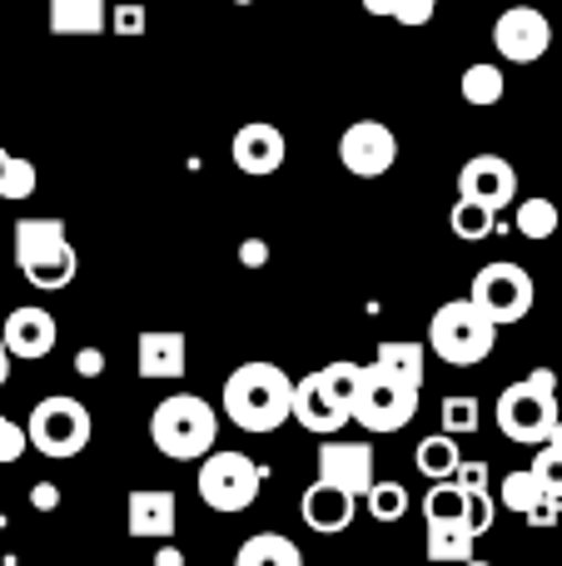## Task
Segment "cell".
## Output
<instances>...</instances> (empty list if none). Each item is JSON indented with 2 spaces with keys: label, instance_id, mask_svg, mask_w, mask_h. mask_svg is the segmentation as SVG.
Masks as SVG:
<instances>
[{
  "label": "cell",
  "instance_id": "6da1fadb",
  "mask_svg": "<svg viewBox=\"0 0 562 566\" xmlns=\"http://www.w3.org/2000/svg\"><path fill=\"white\" fill-rule=\"evenodd\" d=\"M225 418L239 432H274L294 418V378L279 363H239L225 378Z\"/></svg>",
  "mask_w": 562,
  "mask_h": 566
},
{
  "label": "cell",
  "instance_id": "7a4b0ae2",
  "mask_svg": "<svg viewBox=\"0 0 562 566\" xmlns=\"http://www.w3.org/2000/svg\"><path fill=\"white\" fill-rule=\"evenodd\" d=\"M498 432H503L508 442H523V448H543L548 438H553V428L562 422L558 412V373L553 368H533L528 378L508 382L503 392H498Z\"/></svg>",
  "mask_w": 562,
  "mask_h": 566
},
{
  "label": "cell",
  "instance_id": "3957f363",
  "mask_svg": "<svg viewBox=\"0 0 562 566\" xmlns=\"http://www.w3.org/2000/svg\"><path fill=\"white\" fill-rule=\"evenodd\" d=\"M215 438H219V412L199 392H175V398H165L149 412V442L175 462L209 458Z\"/></svg>",
  "mask_w": 562,
  "mask_h": 566
},
{
  "label": "cell",
  "instance_id": "277c9868",
  "mask_svg": "<svg viewBox=\"0 0 562 566\" xmlns=\"http://www.w3.org/2000/svg\"><path fill=\"white\" fill-rule=\"evenodd\" d=\"M15 269L30 289L55 293L75 283L80 254L70 249V234L60 219H20L15 224Z\"/></svg>",
  "mask_w": 562,
  "mask_h": 566
},
{
  "label": "cell",
  "instance_id": "5b68a950",
  "mask_svg": "<svg viewBox=\"0 0 562 566\" xmlns=\"http://www.w3.org/2000/svg\"><path fill=\"white\" fill-rule=\"evenodd\" d=\"M428 348L444 363H454V368H478L498 348V323L473 298L438 303V313L428 318Z\"/></svg>",
  "mask_w": 562,
  "mask_h": 566
},
{
  "label": "cell",
  "instance_id": "8992f818",
  "mask_svg": "<svg viewBox=\"0 0 562 566\" xmlns=\"http://www.w3.org/2000/svg\"><path fill=\"white\" fill-rule=\"evenodd\" d=\"M30 448L40 452V458H80V452L90 448V438H95V422H90V408L80 398H65V392H55V398H40L35 408H30Z\"/></svg>",
  "mask_w": 562,
  "mask_h": 566
},
{
  "label": "cell",
  "instance_id": "52a82bcc",
  "mask_svg": "<svg viewBox=\"0 0 562 566\" xmlns=\"http://www.w3.org/2000/svg\"><path fill=\"white\" fill-rule=\"evenodd\" d=\"M264 492V468L249 452H209L199 462V502L209 512H244Z\"/></svg>",
  "mask_w": 562,
  "mask_h": 566
},
{
  "label": "cell",
  "instance_id": "ba28073f",
  "mask_svg": "<svg viewBox=\"0 0 562 566\" xmlns=\"http://www.w3.org/2000/svg\"><path fill=\"white\" fill-rule=\"evenodd\" d=\"M468 298L488 313V318L503 328V323H523L538 303V289H533V274L523 264H508V259H493L473 274V289Z\"/></svg>",
  "mask_w": 562,
  "mask_h": 566
},
{
  "label": "cell",
  "instance_id": "9c48e42d",
  "mask_svg": "<svg viewBox=\"0 0 562 566\" xmlns=\"http://www.w3.org/2000/svg\"><path fill=\"white\" fill-rule=\"evenodd\" d=\"M418 418V388L394 373L374 368L368 363V378H364V392L354 402V422L368 432H404L408 422Z\"/></svg>",
  "mask_w": 562,
  "mask_h": 566
},
{
  "label": "cell",
  "instance_id": "30bf717a",
  "mask_svg": "<svg viewBox=\"0 0 562 566\" xmlns=\"http://www.w3.org/2000/svg\"><path fill=\"white\" fill-rule=\"evenodd\" d=\"M394 159H398V135L388 125H378V119H358V125H348L339 135V165L358 179L388 175Z\"/></svg>",
  "mask_w": 562,
  "mask_h": 566
},
{
  "label": "cell",
  "instance_id": "8fae6325",
  "mask_svg": "<svg viewBox=\"0 0 562 566\" xmlns=\"http://www.w3.org/2000/svg\"><path fill=\"white\" fill-rule=\"evenodd\" d=\"M493 45L503 60H513V65H533V60L548 55V45H553V25H548V15L538 6H508L503 15L493 20Z\"/></svg>",
  "mask_w": 562,
  "mask_h": 566
},
{
  "label": "cell",
  "instance_id": "7c38bea8",
  "mask_svg": "<svg viewBox=\"0 0 562 566\" xmlns=\"http://www.w3.org/2000/svg\"><path fill=\"white\" fill-rule=\"evenodd\" d=\"M458 199H473V205L498 214L518 199V169L503 155H473L458 169Z\"/></svg>",
  "mask_w": 562,
  "mask_h": 566
},
{
  "label": "cell",
  "instance_id": "4fadbf2b",
  "mask_svg": "<svg viewBox=\"0 0 562 566\" xmlns=\"http://www.w3.org/2000/svg\"><path fill=\"white\" fill-rule=\"evenodd\" d=\"M0 338H6V348L15 353V358H25V363L50 358V353H55V338H60L55 313L40 308V303H20V308L6 313V328H0Z\"/></svg>",
  "mask_w": 562,
  "mask_h": 566
},
{
  "label": "cell",
  "instance_id": "5bb4252c",
  "mask_svg": "<svg viewBox=\"0 0 562 566\" xmlns=\"http://www.w3.org/2000/svg\"><path fill=\"white\" fill-rule=\"evenodd\" d=\"M319 478L334 482V488L354 492V497H368V488H374V448L368 442H339L329 438L324 452H319Z\"/></svg>",
  "mask_w": 562,
  "mask_h": 566
},
{
  "label": "cell",
  "instance_id": "9a60e30c",
  "mask_svg": "<svg viewBox=\"0 0 562 566\" xmlns=\"http://www.w3.org/2000/svg\"><path fill=\"white\" fill-rule=\"evenodd\" d=\"M229 155H235V165L244 169V175L264 179V175H274V169L289 159V139L279 135V125H264V119H254V125H239Z\"/></svg>",
  "mask_w": 562,
  "mask_h": 566
},
{
  "label": "cell",
  "instance_id": "2e32d148",
  "mask_svg": "<svg viewBox=\"0 0 562 566\" xmlns=\"http://www.w3.org/2000/svg\"><path fill=\"white\" fill-rule=\"evenodd\" d=\"M354 512H358L354 492L334 488V482H324V478H319L314 488L299 497V517H304V527L319 532V537H339V532L354 522Z\"/></svg>",
  "mask_w": 562,
  "mask_h": 566
},
{
  "label": "cell",
  "instance_id": "e0dca14e",
  "mask_svg": "<svg viewBox=\"0 0 562 566\" xmlns=\"http://www.w3.org/2000/svg\"><path fill=\"white\" fill-rule=\"evenodd\" d=\"M185 363H189L185 333H139V343H135V368H139V378H149V382H175V378H185Z\"/></svg>",
  "mask_w": 562,
  "mask_h": 566
},
{
  "label": "cell",
  "instance_id": "ac0fdd59",
  "mask_svg": "<svg viewBox=\"0 0 562 566\" xmlns=\"http://www.w3.org/2000/svg\"><path fill=\"white\" fill-rule=\"evenodd\" d=\"M125 527H129V537L169 542V537H175V527H179V502H175V492H129Z\"/></svg>",
  "mask_w": 562,
  "mask_h": 566
},
{
  "label": "cell",
  "instance_id": "d6986e66",
  "mask_svg": "<svg viewBox=\"0 0 562 566\" xmlns=\"http://www.w3.org/2000/svg\"><path fill=\"white\" fill-rule=\"evenodd\" d=\"M294 422L304 432H314V438H334L344 422H354L344 408H339L334 398H329V388L319 382V373L314 378H299L294 382Z\"/></svg>",
  "mask_w": 562,
  "mask_h": 566
},
{
  "label": "cell",
  "instance_id": "ffe728a7",
  "mask_svg": "<svg viewBox=\"0 0 562 566\" xmlns=\"http://www.w3.org/2000/svg\"><path fill=\"white\" fill-rule=\"evenodd\" d=\"M473 547H478V532L468 522H428V562L434 566H464L473 562Z\"/></svg>",
  "mask_w": 562,
  "mask_h": 566
},
{
  "label": "cell",
  "instance_id": "44dd1931",
  "mask_svg": "<svg viewBox=\"0 0 562 566\" xmlns=\"http://www.w3.org/2000/svg\"><path fill=\"white\" fill-rule=\"evenodd\" d=\"M110 25V0H50L55 35H100Z\"/></svg>",
  "mask_w": 562,
  "mask_h": 566
},
{
  "label": "cell",
  "instance_id": "7402d4cb",
  "mask_svg": "<svg viewBox=\"0 0 562 566\" xmlns=\"http://www.w3.org/2000/svg\"><path fill=\"white\" fill-rule=\"evenodd\" d=\"M424 363H428L424 343H394V338H384V343H378V353H374V368L394 373V378L414 382V388H424Z\"/></svg>",
  "mask_w": 562,
  "mask_h": 566
},
{
  "label": "cell",
  "instance_id": "603a6c76",
  "mask_svg": "<svg viewBox=\"0 0 562 566\" xmlns=\"http://www.w3.org/2000/svg\"><path fill=\"white\" fill-rule=\"evenodd\" d=\"M235 566H304V552L289 537H279V532H259V537H249L239 547Z\"/></svg>",
  "mask_w": 562,
  "mask_h": 566
},
{
  "label": "cell",
  "instance_id": "cb8c5ba5",
  "mask_svg": "<svg viewBox=\"0 0 562 566\" xmlns=\"http://www.w3.org/2000/svg\"><path fill=\"white\" fill-rule=\"evenodd\" d=\"M414 462H418V472H424L428 482H444V478H454V472L464 468L454 432H434V438H424L418 442V452H414Z\"/></svg>",
  "mask_w": 562,
  "mask_h": 566
},
{
  "label": "cell",
  "instance_id": "d4e9b609",
  "mask_svg": "<svg viewBox=\"0 0 562 566\" xmlns=\"http://www.w3.org/2000/svg\"><path fill=\"white\" fill-rule=\"evenodd\" d=\"M498 502H503L508 512H518V517H533V512L548 502V488L538 482L533 468H518V472H508V478H503V492H498Z\"/></svg>",
  "mask_w": 562,
  "mask_h": 566
},
{
  "label": "cell",
  "instance_id": "484cf974",
  "mask_svg": "<svg viewBox=\"0 0 562 566\" xmlns=\"http://www.w3.org/2000/svg\"><path fill=\"white\" fill-rule=\"evenodd\" d=\"M364 378H368V368H358V363H348V358L319 368V382H324L329 398H334L348 418H354V402H358V392H364Z\"/></svg>",
  "mask_w": 562,
  "mask_h": 566
},
{
  "label": "cell",
  "instance_id": "4316f807",
  "mask_svg": "<svg viewBox=\"0 0 562 566\" xmlns=\"http://www.w3.org/2000/svg\"><path fill=\"white\" fill-rule=\"evenodd\" d=\"M424 522H468V492L458 488V478L428 482V492H424Z\"/></svg>",
  "mask_w": 562,
  "mask_h": 566
},
{
  "label": "cell",
  "instance_id": "83f0119b",
  "mask_svg": "<svg viewBox=\"0 0 562 566\" xmlns=\"http://www.w3.org/2000/svg\"><path fill=\"white\" fill-rule=\"evenodd\" d=\"M458 95L468 99V105H498V99L508 95V80L498 65H488V60H478V65L464 70V80H458Z\"/></svg>",
  "mask_w": 562,
  "mask_h": 566
},
{
  "label": "cell",
  "instance_id": "f1b7e54d",
  "mask_svg": "<svg viewBox=\"0 0 562 566\" xmlns=\"http://www.w3.org/2000/svg\"><path fill=\"white\" fill-rule=\"evenodd\" d=\"M513 224H518V234H523V239L543 244V239L558 234V205H553V199H543V195L523 199V205H518V214H513Z\"/></svg>",
  "mask_w": 562,
  "mask_h": 566
},
{
  "label": "cell",
  "instance_id": "f546056e",
  "mask_svg": "<svg viewBox=\"0 0 562 566\" xmlns=\"http://www.w3.org/2000/svg\"><path fill=\"white\" fill-rule=\"evenodd\" d=\"M448 224H454V234L464 239V244H478V239H488L498 229V214L483 205H473V199H458L454 214H448Z\"/></svg>",
  "mask_w": 562,
  "mask_h": 566
},
{
  "label": "cell",
  "instance_id": "4dcf8cb0",
  "mask_svg": "<svg viewBox=\"0 0 562 566\" xmlns=\"http://www.w3.org/2000/svg\"><path fill=\"white\" fill-rule=\"evenodd\" d=\"M368 512H374V522H404L408 488L404 482H374V488H368Z\"/></svg>",
  "mask_w": 562,
  "mask_h": 566
},
{
  "label": "cell",
  "instance_id": "1f68e13d",
  "mask_svg": "<svg viewBox=\"0 0 562 566\" xmlns=\"http://www.w3.org/2000/svg\"><path fill=\"white\" fill-rule=\"evenodd\" d=\"M438 428L454 432V438H464V432H478V398H464V392L444 398V402H438Z\"/></svg>",
  "mask_w": 562,
  "mask_h": 566
},
{
  "label": "cell",
  "instance_id": "d6a6232c",
  "mask_svg": "<svg viewBox=\"0 0 562 566\" xmlns=\"http://www.w3.org/2000/svg\"><path fill=\"white\" fill-rule=\"evenodd\" d=\"M35 165L30 159H20V155H10V169H6V179H0V199H10V205H20V199H30L35 195Z\"/></svg>",
  "mask_w": 562,
  "mask_h": 566
},
{
  "label": "cell",
  "instance_id": "836d02e7",
  "mask_svg": "<svg viewBox=\"0 0 562 566\" xmlns=\"http://www.w3.org/2000/svg\"><path fill=\"white\" fill-rule=\"evenodd\" d=\"M528 468L538 472V482L548 488V497H562V442H543Z\"/></svg>",
  "mask_w": 562,
  "mask_h": 566
},
{
  "label": "cell",
  "instance_id": "e575fe53",
  "mask_svg": "<svg viewBox=\"0 0 562 566\" xmlns=\"http://www.w3.org/2000/svg\"><path fill=\"white\" fill-rule=\"evenodd\" d=\"M25 452H30V432L20 422L0 418V462H20Z\"/></svg>",
  "mask_w": 562,
  "mask_h": 566
},
{
  "label": "cell",
  "instance_id": "d590c367",
  "mask_svg": "<svg viewBox=\"0 0 562 566\" xmlns=\"http://www.w3.org/2000/svg\"><path fill=\"white\" fill-rule=\"evenodd\" d=\"M493 517H498V502L493 492H468V527L483 537V532H493Z\"/></svg>",
  "mask_w": 562,
  "mask_h": 566
},
{
  "label": "cell",
  "instance_id": "8d00e7d4",
  "mask_svg": "<svg viewBox=\"0 0 562 566\" xmlns=\"http://www.w3.org/2000/svg\"><path fill=\"white\" fill-rule=\"evenodd\" d=\"M145 25H149L145 6H115L110 10V30H115V35H145Z\"/></svg>",
  "mask_w": 562,
  "mask_h": 566
},
{
  "label": "cell",
  "instance_id": "74e56055",
  "mask_svg": "<svg viewBox=\"0 0 562 566\" xmlns=\"http://www.w3.org/2000/svg\"><path fill=\"white\" fill-rule=\"evenodd\" d=\"M434 10H438V0H398V10H394V20L398 25H428L434 20Z\"/></svg>",
  "mask_w": 562,
  "mask_h": 566
},
{
  "label": "cell",
  "instance_id": "f35d334b",
  "mask_svg": "<svg viewBox=\"0 0 562 566\" xmlns=\"http://www.w3.org/2000/svg\"><path fill=\"white\" fill-rule=\"evenodd\" d=\"M454 478H458V488H464V492H488V462L483 458H464V468H458L454 472Z\"/></svg>",
  "mask_w": 562,
  "mask_h": 566
},
{
  "label": "cell",
  "instance_id": "ab89813d",
  "mask_svg": "<svg viewBox=\"0 0 562 566\" xmlns=\"http://www.w3.org/2000/svg\"><path fill=\"white\" fill-rule=\"evenodd\" d=\"M75 373H80V378H100V373H105V353H100V348H80L75 353Z\"/></svg>",
  "mask_w": 562,
  "mask_h": 566
},
{
  "label": "cell",
  "instance_id": "60d3db41",
  "mask_svg": "<svg viewBox=\"0 0 562 566\" xmlns=\"http://www.w3.org/2000/svg\"><path fill=\"white\" fill-rule=\"evenodd\" d=\"M30 507H35V512H55L60 507V488H55V482H35V488H30Z\"/></svg>",
  "mask_w": 562,
  "mask_h": 566
},
{
  "label": "cell",
  "instance_id": "b9f144b4",
  "mask_svg": "<svg viewBox=\"0 0 562 566\" xmlns=\"http://www.w3.org/2000/svg\"><path fill=\"white\" fill-rule=\"evenodd\" d=\"M239 259H244L249 269H264V259H269V244H264V239H244V244H239Z\"/></svg>",
  "mask_w": 562,
  "mask_h": 566
},
{
  "label": "cell",
  "instance_id": "7bdbcfd3",
  "mask_svg": "<svg viewBox=\"0 0 562 566\" xmlns=\"http://www.w3.org/2000/svg\"><path fill=\"white\" fill-rule=\"evenodd\" d=\"M155 566H185V552H179V547H169V542H159Z\"/></svg>",
  "mask_w": 562,
  "mask_h": 566
},
{
  "label": "cell",
  "instance_id": "ee69618b",
  "mask_svg": "<svg viewBox=\"0 0 562 566\" xmlns=\"http://www.w3.org/2000/svg\"><path fill=\"white\" fill-rule=\"evenodd\" d=\"M358 6H364L368 15H394V10H398V0H358Z\"/></svg>",
  "mask_w": 562,
  "mask_h": 566
},
{
  "label": "cell",
  "instance_id": "f6af8a7d",
  "mask_svg": "<svg viewBox=\"0 0 562 566\" xmlns=\"http://www.w3.org/2000/svg\"><path fill=\"white\" fill-rule=\"evenodd\" d=\"M10 363H15V353H10V348H6V338H0V388L10 382Z\"/></svg>",
  "mask_w": 562,
  "mask_h": 566
},
{
  "label": "cell",
  "instance_id": "bcb514c9",
  "mask_svg": "<svg viewBox=\"0 0 562 566\" xmlns=\"http://www.w3.org/2000/svg\"><path fill=\"white\" fill-rule=\"evenodd\" d=\"M6 169H10V149H0V179H6Z\"/></svg>",
  "mask_w": 562,
  "mask_h": 566
},
{
  "label": "cell",
  "instance_id": "7dc6e473",
  "mask_svg": "<svg viewBox=\"0 0 562 566\" xmlns=\"http://www.w3.org/2000/svg\"><path fill=\"white\" fill-rule=\"evenodd\" d=\"M464 566H493V562H464Z\"/></svg>",
  "mask_w": 562,
  "mask_h": 566
},
{
  "label": "cell",
  "instance_id": "c3c4849f",
  "mask_svg": "<svg viewBox=\"0 0 562 566\" xmlns=\"http://www.w3.org/2000/svg\"><path fill=\"white\" fill-rule=\"evenodd\" d=\"M235 6H254V0H235Z\"/></svg>",
  "mask_w": 562,
  "mask_h": 566
}]
</instances>
